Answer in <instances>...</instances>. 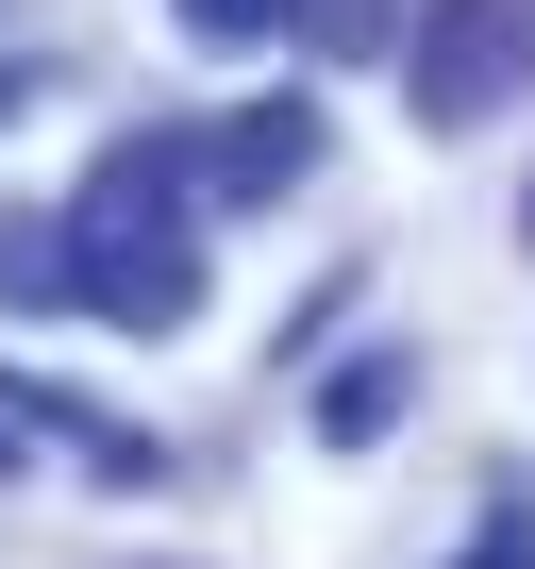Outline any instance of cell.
Here are the masks:
<instances>
[{
    "mask_svg": "<svg viewBox=\"0 0 535 569\" xmlns=\"http://www.w3.org/2000/svg\"><path fill=\"white\" fill-rule=\"evenodd\" d=\"M201 134H134V151H101L84 168V201H68V284L118 319V336H184L201 319V234H184V168Z\"/></svg>",
    "mask_w": 535,
    "mask_h": 569,
    "instance_id": "cell-1",
    "label": "cell"
},
{
    "mask_svg": "<svg viewBox=\"0 0 535 569\" xmlns=\"http://www.w3.org/2000/svg\"><path fill=\"white\" fill-rule=\"evenodd\" d=\"M285 18H302V51H402V0H285Z\"/></svg>",
    "mask_w": 535,
    "mask_h": 569,
    "instance_id": "cell-6",
    "label": "cell"
},
{
    "mask_svg": "<svg viewBox=\"0 0 535 569\" xmlns=\"http://www.w3.org/2000/svg\"><path fill=\"white\" fill-rule=\"evenodd\" d=\"M452 569H535V502H485V519H468V552H452Z\"/></svg>",
    "mask_w": 535,
    "mask_h": 569,
    "instance_id": "cell-7",
    "label": "cell"
},
{
    "mask_svg": "<svg viewBox=\"0 0 535 569\" xmlns=\"http://www.w3.org/2000/svg\"><path fill=\"white\" fill-rule=\"evenodd\" d=\"M402 84H418L435 134L502 118V101L535 84V0H418V18H402Z\"/></svg>",
    "mask_w": 535,
    "mask_h": 569,
    "instance_id": "cell-2",
    "label": "cell"
},
{
    "mask_svg": "<svg viewBox=\"0 0 535 569\" xmlns=\"http://www.w3.org/2000/svg\"><path fill=\"white\" fill-rule=\"evenodd\" d=\"M285 0H184V34H268Z\"/></svg>",
    "mask_w": 535,
    "mask_h": 569,
    "instance_id": "cell-8",
    "label": "cell"
},
{
    "mask_svg": "<svg viewBox=\"0 0 535 569\" xmlns=\"http://www.w3.org/2000/svg\"><path fill=\"white\" fill-rule=\"evenodd\" d=\"M18 452H34V402H18V386H0V486H18Z\"/></svg>",
    "mask_w": 535,
    "mask_h": 569,
    "instance_id": "cell-9",
    "label": "cell"
},
{
    "mask_svg": "<svg viewBox=\"0 0 535 569\" xmlns=\"http://www.w3.org/2000/svg\"><path fill=\"white\" fill-rule=\"evenodd\" d=\"M319 151H335V134H319V101L285 84V101H234V118L201 134V184H218V201H285Z\"/></svg>",
    "mask_w": 535,
    "mask_h": 569,
    "instance_id": "cell-3",
    "label": "cell"
},
{
    "mask_svg": "<svg viewBox=\"0 0 535 569\" xmlns=\"http://www.w3.org/2000/svg\"><path fill=\"white\" fill-rule=\"evenodd\" d=\"M402 402H418V352H352V369L319 386V436H335V452H369Z\"/></svg>",
    "mask_w": 535,
    "mask_h": 569,
    "instance_id": "cell-4",
    "label": "cell"
},
{
    "mask_svg": "<svg viewBox=\"0 0 535 569\" xmlns=\"http://www.w3.org/2000/svg\"><path fill=\"white\" fill-rule=\"evenodd\" d=\"M18 101H34V68H0V118H18Z\"/></svg>",
    "mask_w": 535,
    "mask_h": 569,
    "instance_id": "cell-10",
    "label": "cell"
},
{
    "mask_svg": "<svg viewBox=\"0 0 535 569\" xmlns=\"http://www.w3.org/2000/svg\"><path fill=\"white\" fill-rule=\"evenodd\" d=\"M0 302H84V284H68V218H0Z\"/></svg>",
    "mask_w": 535,
    "mask_h": 569,
    "instance_id": "cell-5",
    "label": "cell"
},
{
    "mask_svg": "<svg viewBox=\"0 0 535 569\" xmlns=\"http://www.w3.org/2000/svg\"><path fill=\"white\" fill-rule=\"evenodd\" d=\"M518 234H535V184H518Z\"/></svg>",
    "mask_w": 535,
    "mask_h": 569,
    "instance_id": "cell-11",
    "label": "cell"
}]
</instances>
